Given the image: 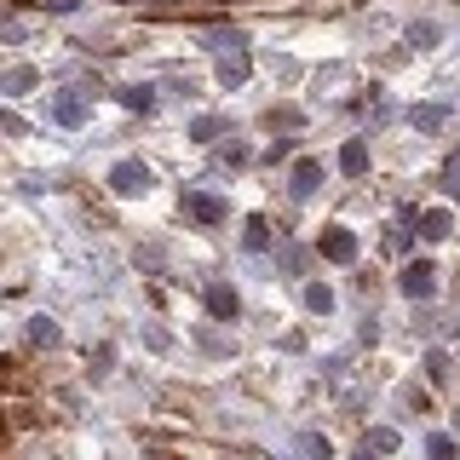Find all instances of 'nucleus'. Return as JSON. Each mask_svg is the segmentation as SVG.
<instances>
[{"label":"nucleus","instance_id":"f257e3e1","mask_svg":"<svg viewBox=\"0 0 460 460\" xmlns=\"http://www.w3.org/2000/svg\"><path fill=\"white\" fill-rule=\"evenodd\" d=\"M110 190L115 196H144V190H150V167L144 162H115L110 167Z\"/></svg>","mask_w":460,"mask_h":460},{"label":"nucleus","instance_id":"f03ea898","mask_svg":"<svg viewBox=\"0 0 460 460\" xmlns=\"http://www.w3.org/2000/svg\"><path fill=\"white\" fill-rule=\"evenodd\" d=\"M397 288H403L408 299H432V294H438V271H432L426 259H415V265H403V276H397Z\"/></svg>","mask_w":460,"mask_h":460},{"label":"nucleus","instance_id":"7ed1b4c3","mask_svg":"<svg viewBox=\"0 0 460 460\" xmlns=\"http://www.w3.org/2000/svg\"><path fill=\"white\" fill-rule=\"evenodd\" d=\"M317 248H322V259H334V265H351V259H357V236H351L345 225H329Z\"/></svg>","mask_w":460,"mask_h":460},{"label":"nucleus","instance_id":"20e7f679","mask_svg":"<svg viewBox=\"0 0 460 460\" xmlns=\"http://www.w3.org/2000/svg\"><path fill=\"white\" fill-rule=\"evenodd\" d=\"M185 213H190V219H196V225H225V202L219 196H208V190H185Z\"/></svg>","mask_w":460,"mask_h":460},{"label":"nucleus","instance_id":"39448f33","mask_svg":"<svg viewBox=\"0 0 460 460\" xmlns=\"http://www.w3.org/2000/svg\"><path fill=\"white\" fill-rule=\"evenodd\" d=\"M52 121H58V127H81V121H87V92H75V87L58 92V99H52Z\"/></svg>","mask_w":460,"mask_h":460},{"label":"nucleus","instance_id":"423d86ee","mask_svg":"<svg viewBox=\"0 0 460 460\" xmlns=\"http://www.w3.org/2000/svg\"><path fill=\"white\" fill-rule=\"evenodd\" d=\"M208 311H213L219 322H236V311H242L236 288H225V282H208Z\"/></svg>","mask_w":460,"mask_h":460},{"label":"nucleus","instance_id":"0eeeda50","mask_svg":"<svg viewBox=\"0 0 460 460\" xmlns=\"http://www.w3.org/2000/svg\"><path fill=\"white\" fill-rule=\"evenodd\" d=\"M340 173H345V178H362V173H369V144H362V139H345V144H340Z\"/></svg>","mask_w":460,"mask_h":460},{"label":"nucleus","instance_id":"6e6552de","mask_svg":"<svg viewBox=\"0 0 460 460\" xmlns=\"http://www.w3.org/2000/svg\"><path fill=\"white\" fill-rule=\"evenodd\" d=\"M317 185H322V162H299V167H294V178H288V190H294L299 202L317 196Z\"/></svg>","mask_w":460,"mask_h":460},{"label":"nucleus","instance_id":"1a4fd4ad","mask_svg":"<svg viewBox=\"0 0 460 460\" xmlns=\"http://www.w3.org/2000/svg\"><path fill=\"white\" fill-rule=\"evenodd\" d=\"M248 81V52H219V87H242Z\"/></svg>","mask_w":460,"mask_h":460},{"label":"nucleus","instance_id":"9d476101","mask_svg":"<svg viewBox=\"0 0 460 460\" xmlns=\"http://www.w3.org/2000/svg\"><path fill=\"white\" fill-rule=\"evenodd\" d=\"M408 121H415L420 132H438L443 121H449V104H415V110H408Z\"/></svg>","mask_w":460,"mask_h":460},{"label":"nucleus","instance_id":"9b49d317","mask_svg":"<svg viewBox=\"0 0 460 460\" xmlns=\"http://www.w3.org/2000/svg\"><path fill=\"white\" fill-rule=\"evenodd\" d=\"M29 87H35V69H29V64H12L6 81H0V92H6V99H23Z\"/></svg>","mask_w":460,"mask_h":460},{"label":"nucleus","instance_id":"f8f14e48","mask_svg":"<svg viewBox=\"0 0 460 460\" xmlns=\"http://www.w3.org/2000/svg\"><path fill=\"white\" fill-rule=\"evenodd\" d=\"M449 230H455V219H449V213H443V208L420 213V236H426V242H443V236H449Z\"/></svg>","mask_w":460,"mask_h":460},{"label":"nucleus","instance_id":"ddd939ff","mask_svg":"<svg viewBox=\"0 0 460 460\" xmlns=\"http://www.w3.org/2000/svg\"><path fill=\"white\" fill-rule=\"evenodd\" d=\"M397 443H403V438H397L392 426H374V432H362V455H369V449H374V455H392Z\"/></svg>","mask_w":460,"mask_h":460},{"label":"nucleus","instance_id":"4468645a","mask_svg":"<svg viewBox=\"0 0 460 460\" xmlns=\"http://www.w3.org/2000/svg\"><path fill=\"white\" fill-rule=\"evenodd\" d=\"M305 311L329 317V311H334V288H329V282H305Z\"/></svg>","mask_w":460,"mask_h":460},{"label":"nucleus","instance_id":"2eb2a0df","mask_svg":"<svg viewBox=\"0 0 460 460\" xmlns=\"http://www.w3.org/2000/svg\"><path fill=\"white\" fill-rule=\"evenodd\" d=\"M115 99H121V110H139V115H144V110L155 104V87H121Z\"/></svg>","mask_w":460,"mask_h":460},{"label":"nucleus","instance_id":"dca6fc26","mask_svg":"<svg viewBox=\"0 0 460 460\" xmlns=\"http://www.w3.org/2000/svg\"><path fill=\"white\" fill-rule=\"evenodd\" d=\"M242 242H248V253H265V248H271V225H265L259 213H253L248 230H242Z\"/></svg>","mask_w":460,"mask_h":460},{"label":"nucleus","instance_id":"f3484780","mask_svg":"<svg viewBox=\"0 0 460 460\" xmlns=\"http://www.w3.org/2000/svg\"><path fill=\"white\" fill-rule=\"evenodd\" d=\"M219 132H225V115H196V121H190V139H196V144L219 139Z\"/></svg>","mask_w":460,"mask_h":460},{"label":"nucleus","instance_id":"a211bd4d","mask_svg":"<svg viewBox=\"0 0 460 460\" xmlns=\"http://www.w3.org/2000/svg\"><path fill=\"white\" fill-rule=\"evenodd\" d=\"M208 46H213V52H242L248 41H242V29H213V35H208Z\"/></svg>","mask_w":460,"mask_h":460},{"label":"nucleus","instance_id":"6ab92c4d","mask_svg":"<svg viewBox=\"0 0 460 460\" xmlns=\"http://www.w3.org/2000/svg\"><path fill=\"white\" fill-rule=\"evenodd\" d=\"M29 345H58V322L52 317H35L29 322Z\"/></svg>","mask_w":460,"mask_h":460},{"label":"nucleus","instance_id":"aec40b11","mask_svg":"<svg viewBox=\"0 0 460 460\" xmlns=\"http://www.w3.org/2000/svg\"><path fill=\"white\" fill-rule=\"evenodd\" d=\"M426 380H432V385L449 380V357H443V351H426Z\"/></svg>","mask_w":460,"mask_h":460},{"label":"nucleus","instance_id":"412c9836","mask_svg":"<svg viewBox=\"0 0 460 460\" xmlns=\"http://www.w3.org/2000/svg\"><path fill=\"white\" fill-rule=\"evenodd\" d=\"M426 449L438 455V460H449V455H455V438H443V432H432V438H426Z\"/></svg>","mask_w":460,"mask_h":460},{"label":"nucleus","instance_id":"4be33fe9","mask_svg":"<svg viewBox=\"0 0 460 460\" xmlns=\"http://www.w3.org/2000/svg\"><path fill=\"white\" fill-rule=\"evenodd\" d=\"M408 41H415V46H432V41H438V23H415V29H408Z\"/></svg>","mask_w":460,"mask_h":460},{"label":"nucleus","instance_id":"5701e85b","mask_svg":"<svg viewBox=\"0 0 460 460\" xmlns=\"http://www.w3.org/2000/svg\"><path fill=\"white\" fill-rule=\"evenodd\" d=\"M443 178H449V185H455V178H460V150L449 155V162H443Z\"/></svg>","mask_w":460,"mask_h":460},{"label":"nucleus","instance_id":"b1692460","mask_svg":"<svg viewBox=\"0 0 460 460\" xmlns=\"http://www.w3.org/2000/svg\"><path fill=\"white\" fill-rule=\"evenodd\" d=\"M41 6H46V12H75L81 0H41Z\"/></svg>","mask_w":460,"mask_h":460}]
</instances>
